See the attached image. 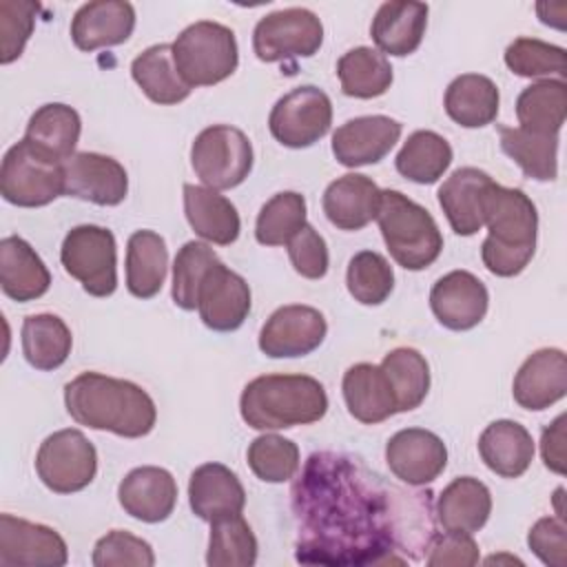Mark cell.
Returning <instances> with one entry per match:
<instances>
[{"instance_id": "obj_1", "label": "cell", "mask_w": 567, "mask_h": 567, "mask_svg": "<svg viewBox=\"0 0 567 567\" xmlns=\"http://www.w3.org/2000/svg\"><path fill=\"white\" fill-rule=\"evenodd\" d=\"M392 487L339 454H312L292 487L299 525L297 560L303 565L365 567L405 563V512L390 501Z\"/></svg>"}, {"instance_id": "obj_2", "label": "cell", "mask_w": 567, "mask_h": 567, "mask_svg": "<svg viewBox=\"0 0 567 567\" xmlns=\"http://www.w3.org/2000/svg\"><path fill=\"white\" fill-rule=\"evenodd\" d=\"M64 405L75 423L124 439L146 436L157 421V408L146 390L100 372H82L69 381Z\"/></svg>"}, {"instance_id": "obj_3", "label": "cell", "mask_w": 567, "mask_h": 567, "mask_svg": "<svg viewBox=\"0 0 567 567\" xmlns=\"http://www.w3.org/2000/svg\"><path fill=\"white\" fill-rule=\"evenodd\" d=\"M483 226H487L481 246L485 268L496 277L520 275L536 252L538 213L534 202L520 188L492 182L485 195Z\"/></svg>"}, {"instance_id": "obj_4", "label": "cell", "mask_w": 567, "mask_h": 567, "mask_svg": "<svg viewBox=\"0 0 567 567\" xmlns=\"http://www.w3.org/2000/svg\"><path fill=\"white\" fill-rule=\"evenodd\" d=\"M239 412L255 430H286L323 419L328 394L308 374H264L246 383Z\"/></svg>"}, {"instance_id": "obj_5", "label": "cell", "mask_w": 567, "mask_h": 567, "mask_svg": "<svg viewBox=\"0 0 567 567\" xmlns=\"http://www.w3.org/2000/svg\"><path fill=\"white\" fill-rule=\"evenodd\" d=\"M377 221L392 259L405 270L432 266L443 250V235L421 204L401 190H381Z\"/></svg>"}, {"instance_id": "obj_6", "label": "cell", "mask_w": 567, "mask_h": 567, "mask_svg": "<svg viewBox=\"0 0 567 567\" xmlns=\"http://www.w3.org/2000/svg\"><path fill=\"white\" fill-rule=\"evenodd\" d=\"M171 49L175 69L190 89L219 84L230 78L239 64L233 29L213 20H199L186 27Z\"/></svg>"}, {"instance_id": "obj_7", "label": "cell", "mask_w": 567, "mask_h": 567, "mask_svg": "<svg viewBox=\"0 0 567 567\" xmlns=\"http://www.w3.org/2000/svg\"><path fill=\"white\" fill-rule=\"evenodd\" d=\"M0 193L20 208L47 206L64 195V162L22 137L2 157Z\"/></svg>"}, {"instance_id": "obj_8", "label": "cell", "mask_w": 567, "mask_h": 567, "mask_svg": "<svg viewBox=\"0 0 567 567\" xmlns=\"http://www.w3.org/2000/svg\"><path fill=\"white\" fill-rule=\"evenodd\" d=\"M252 144L248 135L230 124L204 128L190 146V164L204 186L228 190L239 186L252 171Z\"/></svg>"}, {"instance_id": "obj_9", "label": "cell", "mask_w": 567, "mask_h": 567, "mask_svg": "<svg viewBox=\"0 0 567 567\" xmlns=\"http://www.w3.org/2000/svg\"><path fill=\"white\" fill-rule=\"evenodd\" d=\"M60 261L91 297H111L117 288V246L109 228L82 224L66 233Z\"/></svg>"}, {"instance_id": "obj_10", "label": "cell", "mask_w": 567, "mask_h": 567, "mask_svg": "<svg viewBox=\"0 0 567 567\" xmlns=\"http://www.w3.org/2000/svg\"><path fill=\"white\" fill-rule=\"evenodd\" d=\"M35 472L51 492L73 494L93 483L97 472V452L80 430H58L40 443Z\"/></svg>"}, {"instance_id": "obj_11", "label": "cell", "mask_w": 567, "mask_h": 567, "mask_svg": "<svg viewBox=\"0 0 567 567\" xmlns=\"http://www.w3.org/2000/svg\"><path fill=\"white\" fill-rule=\"evenodd\" d=\"M323 42V24L310 9L290 7L264 16L252 31V49L261 62L312 58Z\"/></svg>"}, {"instance_id": "obj_12", "label": "cell", "mask_w": 567, "mask_h": 567, "mask_svg": "<svg viewBox=\"0 0 567 567\" xmlns=\"http://www.w3.org/2000/svg\"><path fill=\"white\" fill-rule=\"evenodd\" d=\"M332 124L330 97L312 84L297 86L279 97L270 111L268 128L288 148H308L319 142Z\"/></svg>"}, {"instance_id": "obj_13", "label": "cell", "mask_w": 567, "mask_h": 567, "mask_svg": "<svg viewBox=\"0 0 567 567\" xmlns=\"http://www.w3.org/2000/svg\"><path fill=\"white\" fill-rule=\"evenodd\" d=\"M328 332L326 317L312 306L277 308L259 332V350L270 359H295L315 352Z\"/></svg>"}, {"instance_id": "obj_14", "label": "cell", "mask_w": 567, "mask_h": 567, "mask_svg": "<svg viewBox=\"0 0 567 567\" xmlns=\"http://www.w3.org/2000/svg\"><path fill=\"white\" fill-rule=\"evenodd\" d=\"M66 560V543L55 529L11 514H0L2 567H62Z\"/></svg>"}, {"instance_id": "obj_15", "label": "cell", "mask_w": 567, "mask_h": 567, "mask_svg": "<svg viewBox=\"0 0 567 567\" xmlns=\"http://www.w3.org/2000/svg\"><path fill=\"white\" fill-rule=\"evenodd\" d=\"M128 193L124 166L102 153H75L64 162V195L97 206H117Z\"/></svg>"}, {"instance_id": "obj_16", "label": "cell", "mask_w": 567, "mask_h": 567, "mask_svg": "<svg viewBox=\"0 0 567 567\" xmlns=\"http://www.w3.org/2000/svg\"><path fill=\"white\" fill-rule=\"evenodd\" d=\"M197 312L204 326L215 332L237 330L250 312V288L246 279L221 261L213 264L199 284Z\"/></svg>"}, {"instance_id": "obj_17", "label": "cell", "mask_w": 567, "mask_h": 567, "mask_svg": "<svg viewBox=\"0 0 567 567\" xmlns=\"http://www.w3.org/2000/svg\"><path fill=\"white\" fill-rule=\"evenodd\" d=\"M390 472L408 485H427L447 465V447L441 436L423 427H405L390 436L385 445Z\"/></svg>"}, {"instance_id": "obj_18", "label": "cell", "mask_w": 567, "mask_h": 567, "mask_svg": "<svg viewBox=\"0 0 567 567\" xmlns=\"http://www.w3.org/2000/svg\"><path fill=\"white\" fill-rule=\"evenodd\" d=\"M489 295L485 284L467 272L452 270L436 279L430 290V308L441 326L447 330H472L478 326L487 312Z\"/></svg>"}, {"instance_id": "obj_19", "label": "cell", "mask_w": 567, "mask_h": 567, "mask_svg": "<svg viewBox=\"0 0 567 567\" xmlns=\"http://www.w3.org/2000/svg\"><path fill=\"white\" fill-rule=\"evenodd\" d=\"M403 126L388 115H361L332 133V155L341 166L357 168L381 162L399 142Z\"/></svg>"}, {"instance_id": "obj_20", "label": "cell", "mask_w": 567, "mask_h": 567, "mask_svg": "<svg viewBox=\"0 0 567 567\" xmlns=\"http://www.w3.org/2000/svg\"><path fill=\"white\" fill-rule=\"evenodd\" d=\"M117 501L128 516L142 523H162L175 509L177 483L168 470L142 465L122 478Z\"/></svg>"}, {"instance_id": "obj_21", "label": "cell", "mask_w": 567, "mask_h": 567, "mask_svg": "<svg viewBox=\"0 0 567 567\" xmlns=\"http://www.w3.org/2000/svg\"><path fill=\"white\" fill-rule=\"evenodd\" d=\"M514 401L525 410H545L567 394V357L560 348H540L518 368Z\"/></svg>"}, {"instance_id": "obj_22", "label": "cell", "mask_w": 567, "mask_h": 567, "mask_svg": "<svg viewBox=\"0 0 567 567\" xmlns=\"http://www.w3.org/2000/svg\"><path fill=\"white\" fill-rule=\"evenodd\" d=\"M492 177L474 166L456 168L439 188V206L443 208L452 230L461 237L476 235L485 224V195Z\"/></svg>"}, {"instance_id": "obj_23", "label": "cell", "mask_w": 567, "mask_h": 567, "mask_svg": "<svg viewBox=\"0 0 567 567\" xmlns=\"http://www.w3.org/2000/svg\"><path fill=\"white\" fill-rule=\"evenodd\" d=\"M135 9L124 0H93L82 4L71 20V40L80 51L115 47L131 38Z\"/></svg>"}, {"instance_id": "obj_24", "label": "cell", "mask_w": 567, "mask_h": 567, "mask_svg": "<svg viewBox=\"0 0 567 567\" xmlns=\"http://www.w3.org/2000/svg\"><path fill=\"white\" fill-rule=\"evenodd\" d=\"M188 503L197 518L215 523L244 512L246 492L237 474L221 463H204L188 481Z\"/></svg>"}, {"instance_id": "obj_25", "label": "cell", "mask_w": 567, "mask_h": 567, "mask_svg": "<svg viewBox=\"0 0 567 567\" xmlns=\"http://www.w3.org/2000/svg\"><path fill=\"white\" fill-rule=\"evenodd\" d=\"M427 27V4L390 0L383 2L370 24V35L377 51L383 55L405 58L421 47Z\"/></svg>"}, {"instance_id": "obj_26", "label": "cell", "mask_w": 567, "mask_h": 567, "mask_svg": "<svg viewBox=\"0 0 567 567\" xmlns=\"http://www.w3.org/2000/svg\"><path fill=\"white\" fill-rule=\"evenodd\" d=\"M381 188L359 173H348L328 184L321 206L332 226L339 230H361L377 219Z\"/></svg>"}, {"instance_id": "obj_27", "label": "cell", "mask_w": 567, "mask_h": 567, "mask_svg": "<svg viewBox=\"0 0 567 567\" xmlns=\"http://www.w3.org/2000/svg\"><path fill=\"white\" fill-rule=\"evenodd\" d=\"M341 390H343L348 412L365 425L381 423L392 414H396V399L381 365H374V363L350 365L343 374Z\"/></svg>"}, {"instance_id": "obj_28", "label": "cell", "mask_w": 567, "mask_h": 567, "mask_svg": "<svg viewBox=\"0 0 567 567\" xmlns=\"http://www.w3.org/2000/svg\"><path fill=\"white\" fill-rule=\"evenodd\" d=\"M51 286V272L40 255L16 235L0 241V288L13 301H33Z\"/></svg>"}, {"instance_id": "obj_29", "label": "cell", "mask_w": 567, "mask_h": 567, "mask_svg": "<svg viewBox=\"0 0 567 567\" xmlns=\"http://www.w3.org/2000/svg\"><path fill=\"white\" fill-rule=\"evenodd\" d=\"M478 454L483 463L503 478H518L534 458V439L525 425L498 419L478 436Z\"/></svg>"}, {"instance_id": "obj_30", "label": "cell", "mask_w": 567, "mask_h": 567, "mask_svg": "<svg viewBox=\"0 0 567 567\" xmlns=\"http://www.w3.org/2000/svg\"><path fill=\"white\" fill-rule=\"evenodd\" d=\"M184 213L202 239L228 246L239 237L241 221L235 204L208 186L184 184Z\"/></svg>"}, {"instance_id": "obj_31", "label": "cell", "mask_w": 567, "mask_h": 567, "mask_svg": "<svg viewBox=\"0 0 567 567\" xmlns=\"http://www.w3.org/2000/svg\"><path fill=\"white\" fill-rule=\"evenodd\" d=\"M492 514V494L474 476H458L436 501V520L445 532H478Z\"/></svg>"}, {"instance_id": "obj_32", "label": "cell", "mask_w": 567, "mask_h": 567, "mask_svg": "<svg viewBox=\"0 0 567 567\" xmlns=\"http://www.w3.org/2000/svg\"><path fill=\"white\" fill-rule=\"evenodd\" d=\"M498 89L481 73H463L450 82L445 89L443 106L450 120L465 128H481L496 120L498 115Z\"/></svg>"}, {"instance_id": "obj_33", "label": "cell", "mask_w": 567, "mask_h": 567, "mask_svg": "<svg viewBox=\"0 0 567 567\" xmlns=\"http://www.w3.org/2000/svg\"><path fill=\"white\" fill-rule=\"evenodd\" d=\"M168 248L155 230H135L126 244V288L137 299L155 297L166 279Z\"/></svg>"}, {"instance_id": "obj_34", "label": "cell", "mask_w": 567, "mask_h": 567, "mask_svg": "<svg viewBox=\"0 0 567 567\" xmlns=\"http://www.w3.org/2000/svg\"><path fill=\"white\" fill-rule=\"evenodd\" d=\"M131 75L142 93L155 104H179L193 91L175 69L171 44H153L144 49L131 62Z\"/></svg>"}, {"instance_id": "obj_35", "label": "cell", "mask_w": 567, "mask_h": 567, "mask_svg": "<svg viewBox=\"0 0 567 567\" xmlns=\"http://www.w3.org/2000/svg\"><path fill=\"white\" fill-rule=\"evenodd\" d=\"M22 354L27 363L35 370L49 372L60 368L73 346V337L69 326L51 312H40V315H29L22 321Z\"/></svg>"}, {"instance_id": "obj_36", "label": "cell", "mask_w": 567, "mask_h": 567, "mask_svg": "<svg viewBox=\"0 0 567 567\" xmlns=\"http://www.w3.org/2000/svg\"><path fill=\"white\" fill-rule=\"evenodd\" d=\"M82 133V120L78 111L62 102L40 106L27 124L24 140L49 153L51 157L66 162L75 155V146Z\"/></svg>"}, {"instance_id": "obj_37", "label": "cell", "mask_w": 567, "mask_h": 567, "mask_svg": "<svg viewBox=\"0 0 567 567\" xmlns=\"http://www.w3.org/2000/svg\"><path fill=\"white\" fill-rule=\"evenodd\" d=\"M567 115V86L563 80H538L520 91L516 100V117L520 128L558 135Z\"/></svg>"}, {"instance_id": "obj_38", "label": "cell", "mask_w": 567, "mask_h": 567, "mask_svg": "<svg viewBox=\"0 0 567 567\" xmlns=\"http://www.w3.org/2000/svg\"><path fill=\"white\" fill-rule=\"evenodd\" d=\"M501 148L520 171L536 182H554L558 175V135H543L520 126H501Z\"/></svg>"}, {"instance_id": "obj_39", "label": "cell", "mask_w": 567, "mask_h": 567, "mask_svg": "<svg viewBox=\"0 0 567 567\" xmlns=\"http://www.w3.org/2000/svg\"><path fill=\"white\" fill-rule=\"evenodd\" d=\"M337 75L341 91L359 100L383 95L394 78L390 60L372 47H357L343 53L337 62Z\"/></svg>"}, {"instance_id": "obj_40", "label": "cell", "mask_w": 567, "mask_h": 567, "mask_svg": "<svg viewBox=\"0 0 567 567\" xmlns=\"http://www.w3.org/2000/svg\"><path fill=\"white\" fill-rule=\"evenodd\" d=\"M452 164L450 142L434 131H414L396 153V171L414 184H434Z\"/></svg>"}, {"instance_id": "obj_41", "label": "cell", "mask_w": 567, "mask_h": 567, "mask_svg": "<svg viewBox=\"0 0 567 567\" xmlns=\"http://www.w3.org/2000/svg\"><path fill=\"white\" fill-rule=\"evenodd\" d=\"M394 399L396 412H410L419 408L430 390V365L425 357L414 348H394L381 361Z\"/></svg>"}, {"instance_id": "obj_42", "label": "cell", "mask_w": 567, "mask_h": 567, "mask_svg": "<svg viewBox=\"0 0 567 567\" xmlns=\"http://www.w3.org/2000/svg\"><path fill=\"white\" fill-rule=\"evenodd\" d=\"M206 563L210 567H250L257 563V538L241 514L210 523Z\"/></svg>"}, {"instance_id": "obj_43", "label": "cell", "mask_w": 567, "mask_h": 567, "mask_svg": "<svg viewBox=\"0 0 567 567\" xmlns=\"http://www.w3.org/2000/svg\"><path fill=\"white\" fill-rule=\"evenodd\" d=\"M306 199L301 193L284 190L272 195L259 210L255 239L261 246H284L306 226Z\"/></svg>"}, {"instance_id": "obj_44", "label": "cell", "mask_w": 567, "mask_h": 567, "mask_svg": "<svg viewBox=\"0 0 567 567\" xmlns=\"http://www.w3.org/2000/svg\"><path fill=\"white\" fill-rule=\"evenodd\" d=\"M346 286L354 301L363 306H379L394 290V270L383 255L361 250L348 264Z\"/></svg>"}, {"instance_id": "obj_45", "label": "cell", "mask_w": 567, "mask_h": 567, "mask_svg": "<svg viewBox=\"0 0 567 567\" xmlns=\"http://www.w3.org/2000/svg\"><path fill=\"white\" fill-rule=\"evenodd\" d=\"M248 467L264 483H286L299 472V447L279 434L257 436L246 452Z\"/></svg>"}, {"instance_id": "obj_46", "label": "cell", "mask_w": 567, "mask_h": 567, "mask_svg": "<svg viewBox=\"0 0 567 567\" xmlns=\"http://www.w3.org/2000/svg\"><path fill=\"white\" fill-rule=\"evenodd\" d=\"M219 257L215 250L204 241H186L173 261V301L182 310H195L197 308V292L204 275L213 264H217Z\"/></svg>"}, {"instance_id": "obj_47", "label": "cell", "mask_w": 567, "mask_h": 567, "mask_svg": "<svg viewBox=\"0 0 567 567\" xmlns=\"http://www.w3.org/2000/svg\"><path fill=\"white\" fill-rule=\"evenodd\" d=\"M505 64L520 78H551L565 75V49L538 38H516L505 49Z\"/></svg>"}, {"instance_id": "obj_48", "label": "cell", "mask_w": 567, "mask_h": 567, "mask_svg": "<svg viewBox=\"0 0 567 567\" xmlns=\"http://www.w3.org/2000/svg\"><path fill=\"white\" fill-rule=\"evenodd\" d=\"M40 4L33 0H0V62L18 60L33 33Z\"/></svg>"}, {"instance_id": "obj_49", "label": "cell", "mask_w": 567, "mask_h": 567, "mask_svg": "<svg viewBox=\"0 0 567 567\" xmlns=\"http://www.w3.org/2000/svg\"><path fill=\"white\" fill-rule=\"evenodd\" d=\"M93 565L95 567H153L155 554L153 547L124 529H113L102 536L93 547Z\"/></svg>"}, {"instance_id": "obj_50", "label": "cell", "mask_w": 567, "mask_h": 567, "mask_svg": "<svg viewBox=\"0 0 567 567\" xmlns=\"http://www.w3.org/2000/svg\"><path fill=\"white\" fill-rule=\"evenodd\" d=\"M286 246H288L290 264L301 277L306 279L326 277L330 266L328 246H326V239L310 224H306Z\"/></svg>"}, {"instance_id": "obj_51", "label": "cell", "mask_w": 567, "mask_h": 567, "mask_svg": "<svg viewBox=\"0 0 567 567\" xmlns=\"http://www.w3.org/2000/svg\"><path fill=\"white\" fill-rule=\"evenodd\" d=\"M529 549L549 567H565L567 563V534L565 518H538L527 534Z\"/></svg>"}, {"instance_id": "obj_52", "label": "cell", "mask_w": 567, "mask_h": 567, "mask_svg": "<svg viewBox=\"0 0 567 567\" xmlns=\"http://www.w3.org/2000/svg\"><path fill=\"white\" fill-rule=\"evenodd\" d=\"M425 563L430 567H470L478 563V545L467 532H443L434 534L427 545Z\"/></svg>"}, {"instance_id": "obj_53", "label": "cell", "mask_w": 567, "mask_h": 567, "mask_svg": "<svg viewBox=\"0 0 567 567\" xmlns=\"http://www.w3.org/2000/svg\"><path fill=\"white\" fill-rule=\"evenodd\" d=\"M565 414H558L551 425L543 430L540 439V454L547 470L556 474H565Z\"/></svg>"}]
</instances>
